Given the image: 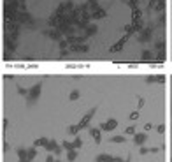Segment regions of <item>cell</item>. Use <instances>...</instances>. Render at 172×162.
<instances>
[{"instance_id": "6da1fadb", "label": "cell", "mask_w": 172, "mask_h": 162, "mask_svg": "<svg viewBox=\"0 0 172 162\" xmlns=\"http://www.w3.org/2000/svg\"><path fill=\"white\" fill-rule=\"evenodd\" d=\"M2 67H170L169 0H0Z\"/></svg>"}, {"instance_id": "7a4b0ae2", "label": "cell", "mask_w": 172, "mask_h": 162, "mask_svg": "<svg viewBox=\"0 0 172 162\" xmlns=\"http://www.w3.org/2000/svg\"><path fill=\"white\" fill-rule=\"evenodd\" d=\"M169 51H170V67H172V0H169Z\"/></svg>"}, {"instance_id": "3957f363", "label": "cell", "mask_w": 172, "mask_h": 162, "mask_svg": "<svg viewBox=\"0 0 172 162\" xmlns=\"http://www.w3.org/2000/svg\"><path fill=\"white\" fill-rule=\"evenodd\" d=\"M0 69H2V58H0Z\"/></svg>"}]
</instances>
